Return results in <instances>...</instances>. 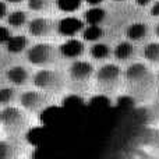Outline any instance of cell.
Here are the masks:
<instances>
[{
  "label": "cell",
  "instance_id": "obj_28",
  "mask_svg": "<svg viewBox=\"0 0 159 159\" xmlns=\"http://www.w3.org/2000/svg\"><path fill=\"white\" fill-rule=\"evenodd\" d=\"M84 3H87L88 6H101V3L103 0H82Z\"/></svg>",
  "mask_w": 159,
  "mask_h": 159
},
{
  "label": "cell",
  "instance_id": "obj_31",
  "mask_svg": "<svg viewBox=\"0 0 159 159\" xmlns=\"http://www.w3.org/2000/svg\"><path fill=\"white\" fill-rule=\"evenodd\" d=\"M115 2H123V0H115Z\"/></svg>",
  "mask_w": 159,
  "mask_h": 159
},
{
  "label": "cell",
  "instance_id": "obj_17",
  "mask_svg": "<svg viewBox=\"0 0 159 159\" xmlns=\"http://www.w3.org/2000/svg\"><path fill=\"white\" fill-rule=\"evenodd\" d=\"M81 35L85 42H92L93 43V42H98L102 39V36H103V28L96 24H87L82 28Z\"/></svg>",
  "mask_w": 159,
  "mask_h": 159
},
{
  "label": "cell",
  "instance_id": "obj_23",
  "mask_svg": "<svg viewBox=\"0 0 159 159\" xmlns=\"http://www.w3.org/2000/svg\"><path fill=\"white\" fill-rule=\"evenodd\" d=\"M28 8L32 11H42L48 7V0H27Z\"/></svg>",
  "mask_w": 159,
  "mask_h": 159
},
{
  "label": "cell",
  "instance_id": "obj_21",
  "mask_svg": "<svg viewBox=\"0 0 159 159\" xmlns=\"http://www.w3.org/2000/svg\"><path fill=\"white\" fill-rule=\"evenodd\" d=\"M82 0H56V6L60 11L66 14L75 13L82 4Z\"/></svg>",
  "mask_w": 159,
  "mask_h": 159
},
{
  "label": "cell",
  "instance_id": "obj_5",
  "mask_svg": "<svg viewBox=\"0 0 159 159\" xmlns=\"http://www.w3.org/2000/svg\"><path fill=\"white\" fill-rule=\"evenodd\" d=\"M18 103L27 112L36 113L41 112L42 109H45L49 105V98H48L46 92L36 88V89H30L22 92L18 96Z\"/></svg>",
  "mask_w": 159,
  "mask_h": 159
},
{
  "label": "cell",
  "instance_id": "obj_15",
  "mask_svg": "<svg viewBox=\"0 0 159 159\" xmlns=\"http://www.w3.org/2000/svg\"><path fill=\"white\" fill-rule=\"evenodd\" d=\"M106 18V11L101 6H91L84 14V22L85 24H96L102 25V22Z\"/></svg>",
  "mask_w": 159,
  "mask_h": 159
},
{
  "label": "cell",
  "instance_id": "obj_25",
  "mask_svg": "<svg viewBox=\"0 0 159 159\" xmlns=\"http://www.w3.org/2000/svg\"><path fill=\"white\" fill-rule=\"evenodd\" d=\"M151 16L152 17H159V0L151 3Z\"/></svg>",
  "mask_w": 159,
  "mask_h": 159
},
{
  "label": "cell",
  "instance_id": "obj_6",
  "mask_svg": "<svg viewBox=\"0 0 159 159\" xmlns=\"http://www.w3.org/2000/svg\"><path fill=\"white\" fill-rule=\"evenodd\" d=\"M121 69L116 63H105L95 71V78L101 87L110 88L117 84V81L121 77Z\"/></svg>",
  "mask_w": 159,
  "mask_h": 159
},
{
  "label": "cell",
  "instance_id": "obj_16",
  "mask_svg": "<svg viewBox=\"0 0 159 159\" xmlns=\"http://www.w3.org/2000/svg\"><path fill=\"white\" fill-rule=\"evenodd\" d=\"M20 155V145L14 140H0V159H13Z\"/></svg>",
  "mask_w": 159,
  "mask_h": 159
},
{
  "label": "cell",
  "instance_id": "obj_9",
  "mask_svg": "<svg viewBox=\"0 0 159 159\" xmlns=\"http://www.w3.org/2000/svg\"><path fill=\"white\" fill-rule=\"evenodd\" d=\"M84 25H85V22L82 21V20H80L74 16H67V17H63V18L56 24V30H57V32L60 34L61 36L71 38V36H75V35H78V34H81Z\"/></svg>",
  "mask_w": 159,
  "mask_h": 159
},
{
  "label": "cell",
  "instance_id": "obj_29",
  "mask_svg": "<svg viewBox=\"0 0 159 159\" xmlns=\"http://www.w3.org/2000/svg\"><path fill=\"white\" fill-rule=\"evenodd\" d=\"M24 2H27V0H6V3H10V4H20Z\"/></svg>",
  "mask_w": 159,
  "mask_h": 159
},
{
  "label": "cell",
  "instance_id": "obj_13",
  "mask_svg": "<svg viewBox=\"0 0 159 159\" xmlns=\"http://www.w3.org/2000/svg\"><path fill=\"white\" fill-rule=\"evenodd\" d=\"M28 45H30V39L25 35H11L10 39L6 42V49H7L8 53H13V55H18V53L27 50Z\"/></svg>",
  "mask_w": 159,
  "mask_h": 159
},
{
  "label": "cell",
  "instance_id": "obj_2",
  "mask_svg": "<svg viewBox=\"0 0 159 159\" xmlns=\"http://www.w3.org/2000/svg\"><path fill=\"white\" fill-rule=\"evenodd\" d=\"M32 84L46 93H57L64 88V77L57 70L42 67L32 75Z\"/></svg>",
  "mask_w": 159,
  "mask_h": 159
},
{
  "label": "cell",
  "instance_id": "obj_3",
  "mask_svg": "<svg viewBox=\"0 0 159 159\" xmlns=\"http://www.w3.org/2000/svg\"><path fill=\"white\" fill-rule=\"evenodd\" d=\"M57 56H59L57 48L52 43H46V42L35 43L34 46L27 49V60L32 66H38V67L50 66V64H53L57 60Z\"/></svg>",
  "mask_w": 159,
  "mask_h": 159
},
{
  "label": "cell",
  "instance_id": "obj_8",
  "mask_svg": "<svg viewBox=\"0 0 159 159\" xmlns=\"http://www.w3.org/2000/svg\"><path fill=\"white\" fill-rule=\"evenodd\" d=\"M56 25L50 18L46 17H36L28 21V32L34 38H45L49 36L55 31Z\"/></svg>",
  "mask_w": 159,
  "mask_h": 159
},
{
  "label": "cell",
  "instance_id": "obj_12",
  "mask_svg": "<svg viewBox=\"0 0 159 159\" xmlns=\"http://www.w3.org/2000/svg\"><path fill=\"white\" fill-rule=\"evenodd\" d=\"M148 35V25L145 22L135 21L126 28V38L131 42H140Z\"/></svg>",
  "mask_w": 159,
  "mask_h": 159
},
{
  "label": "cell",
  "instance_id": "obj_22",
  "mask_svg": "<svg viewBox=\"0 0 159 159\" xmlns=\"http://www.w3.org/2000/svg\"><path fill=\"white\" fill-rule=\"evenodd\" d=\"M17 98V91L13 87L0 88V106H7L11 105Z\"/></svg>",
  "mask_w": 159,
  "mask_h": 159
},
{
  "label": "cell",
  "instance_id": "obj_20",
  "mask_svg": "<svg viewBox=\"0 0 159 159\" xmlns=\"http://www.w3.org/2000/svg\"><path fill=\"white\" fill-rule=\"evenodd\" d=\"M143 56L149 63L159 64V42H148L143 49Z\"/></svg>",
  "mask_w": 159,
  "mask_h": 159
},
{
  "label": "cell",
  "instance_id": "obj_24",
  "mask_svg": "<svg viewBox=\"0 0 159 159\" xmlns=\"http://www.w3.org/2000/svg\"><path fill=\"white\" fill-rule=\"evenodd\" d=\"M10 36H11L10 27L0 25V45H6V42L10 39Z\"/></svg>",
  "mask_w": 159,
  "mask_h": 159
},
{
  "label": "cell",
  "instance_id": "obj_7",
  "mask_svg": "<svg viewBox=\"0 0 159 159\" xmlns=\"http://www.w3.org/2000/svg\"><path fill=\"white\" fill-rule=\"evenodd\" d=\"M95 74L92 63L82 59H75L69 66V77L74 82H87Z\"/></svg>",
  "mask_w": 159,
  "mask_h": 159
},
{
  "label": "cell",
  "instance_id": "obj_18",
  "mask_svg": "<svg viewBox=\"0 0 159 159\" xmlns=\"http://www.w3.org/2000/svg\"><path fill=\"white\" fill-rule=\"evenodd\" d=\"M89 55L92 59L98 61H102L105 59H107L110 55H112V50H110V46L107 43H103V42H93L92 46L89 48Z\"/></svg>",
  "mask_w": 159,
  "mask_h": 159
},
{
  "label": "cell",
  "instance_id": "obj_14",
  "mask_svg": "<svg viewBox=\"0 0 159 159\" xmlns=\"http://www.w3.org/2000/svg\"><path fill=\"white\" fill-rule=\"evenodd\" d=\"M113 56H115L116 60L119 61H127L129 59L133 57L134 55V45L131 41L126 39V41H121L113 48Z\"/></svg>",
  "mask_w": 159,
  "mask_h": 159
},
{
  "label": "cell",
  "instance_id": "obj_1",
  "mask_svg": "<svg viewBox=\"0 0 159 159\" xmlns=\"http://www.w3.org/2000/svg\"><path fill=\"white\" fill-rule=\"evenodd\" d=\"M0 127L10 137L18 135L25 131L28 127V116L25 115L22 107L13 105L2 106L0 109Z\"/></svg>",
  "mask_w": 159,
  "mask_h": 159
},
{
  "label": "cell",
  "instance_id": "obj_27",
  "mask_svg": "<svg viewBox=\"0 0 159 159\" xmlns=\"http://www.w3.org/2000/svg\"><path fill=\"white\" fill-rule=\"evenodd\" d=\"M135 4L140 6V7H147V6H151V3L154 0H134Z\"/></svg>",
  "mask_w": 159,
  "mask_h": 159
},
{
  "label": "cell",
  "instance_id": "obj_10",
  "mask_svg": "<svg viewBox=\"0 0 159 159\" xmlns=\"http://www.w3.org/2000/svg\"><path fill=\"white\" fill-rule=\"evenodd\" d=\"M84 42L81 39L71 36V38H67L60 46L57 48L59 50V56L64 59H69V60H75L80 59L84 53Z\"/></svg>",
  "mask_w": 159,
  "mask_h": 159
},
{
  "label": "cell",
  "instance_id": "obj_4",
  "mask_svg": "<svg viewBox=\"0 0 159 159\" xmlns=\"http://www.w3.org/2000/svg\"><path fill=\"white\" fill-rule=\"evenodd\" d=\"M126 80V82L134 89H143V88L149 87L154 77L149 69L144 63H131L124 73L121 74Z\"/></svg>",
  "mask_w": 159,
  "mask_h": 159
},
{
  "label": "cell",
  "instance_id": "obj_11",
  "mask_svg": "<svg viewBox=\"0 0 159 159\" xmlns=\"http://www.w3.org/2000/svg\"><path fill=\"white\" fill-rule=\"evenodd\" d=\"M6 78L10 84L16 87H22L25 85L31 78V74L27 67L24 66H13L6 70Z\"/></svg>",
  "mask_w": 159,
  "mask_h": 159
},
{
  "label": "cell",
  "instance_id": "obj_30",
  "mask_svg": "<svg viewBox=\"0 0 159 159\" xmlns=\"http://www.w3.org/2000/svg\"><path fill=\"white\" fill-rule=\"evenodd\" d=\"M155 35L159 38V22H157V25H155Z\"/></svg>",
  "mask_w": 159,
  "mask_h": 159
},
{
  "label": "cell",
  "instance_id": "obj_19",
  "mask_svg": "<svg viewBox=\"0 0 159 159\" xmlns=\"http://www.w3.org/2000/svg\"><path fill=\"white\" fill-rule=\"evenodd\" d=\"M7 18V24L10 28H22L25 24H28V14L22 10H16V11H11L10 14L6 16Z\"/></svg>",
  "mask_w": 159,
  "mask_h": 159
},
{
  "label": "cell",
  "instance_id": "obj_26",
  "mask_svg": "<svg viewBox=\"0 0 159 159\" xmlns=\"http://www.w3.org/2000/svg\"><path fill=\"white\" fill-rule=\"evenodd\" d=\"M7 16V3L0 0V20Z\"/></svg>",
  "mask_w": 159,
  "mask_h": 159
}]
</instances>
